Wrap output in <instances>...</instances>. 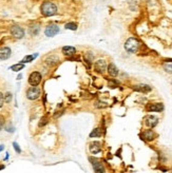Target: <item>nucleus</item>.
<instances>
[{
    "label": "nucleus",
    "instance_id": "423d86ee",
    "mask_svg": "<svg viewBox=\"0 0 172 173\" xmlns=\"http://www.w3.org/2000/svg\"><path fill=\"white\" fill-rule=\"evenodd\" d=\"M90 162H91L92 167H93L94 172H95V173H105V172H106L104 165H102V164L100 163V162L98 161V159H92V157H91V159H90Z\"/></svg>",
    "mask_w": 172,
    "mask_h": 173
},
{
    "label": "nucleus",
    "instance_id": "4be33fe9",
    "mask_svg": "<svg viewBox=\"0 0 172 173\" xmlns=\"http://www.w3.org/2000/svg\"><path fill=\"white\" fill-rule=\"evenodd\" d=\"M102 136V131H100V129H98V128H96V129H94L93 131L90 133V137H100Z\"/></svg>",
    "mask_w": 172,
    "mask_h": 173
},
{
    "label": "nucleus",
    "instance_id": "a878e982",
    "mask_svg": "<svg viewBox=\"0 0 172 173\" xmlns=\"http://www.w3.org/2000/svg\"><path fill=\"white\" fill-rule=\"evenodd\" d=\"M11 100H12V93L8 92V93L4 95V101H5V102H10Z\"/></svg>",
    "mask_w": 172,
    "mask_h": 173
},
{
    "label": "nucleus",
    "instance_id": "1a4fd4ad",
    "mask_svg": "<svg viewBox=\"0 0 172 173\" xmlns=\"http://www.w3.org/2000/svg\"><path fill=\"white\" fill-rule=\"evenodd\" d=\"M147 110L149 112H162L164 110V104L162 102H154L147 106Z\"/></svg>",
    "mask_w": 172,
    "mask_h": 173
},
{
    "label": "nucleus",
    "instance_id": "2eb2a0df",
    "mask_svg": "<svg viewBox=\"0 0 172 173\" xmlns=\"http://www.w3.org/2000/svg\"><path fill=\"white\" fill-rule=\"evenodd\" d=\"M155 136H156L155 133H154L151 129L146 130V131L143 133V137L145 138L146 140H148V142H151V140H153L154 138H155Z\"/></svg>",
    "mask_w": 172,
    "mask_h": 173
},
{
    "label": "nucleus",
    "instance_id": "9b49d317",
    "mask_svg": "<svg viewBox=\"0 0 172 173\" xmlns=\"http://www.w3.org/2000/svg\"><path fill=\"white\" fill-rule=\"evenodd\" d=\"M89 150L92 154H97V153H99L100 150H102V145L98 142H92L91 144L89 145Z\"/></svg>",
    "mask_w": 172,
    "mask_h": 173
},
{
    "label": "nucleus",
    "instance_id": "412c9836",
    "mask_svg": "<svg viewBox=\"0 0 172 173\" xmlns=\"http://www.w3.org/2000/svg\"><path fill=\"white\" fill-rule=\"evenodd\" d=\"M24 68V63H16V65H14V66H12V67L10 68L12 71H14V72H19V71H21V70Z\"/></svg>",
    "mask_w": 172,
    "mask_h": 173
},
{
    "label": "nucleus",
    "instance_id": "6e6552de",
    "mask_svg": "<svg viewBox=\"0 0 172 173\" xmlns=\"http://www.w3.org/2000/svg\"><path fill=\"white\" fill-rule=\"evenodd\" d=\"M145 123L147 127L154 128L158 123V118L154 115H147L145 117Z\"/></svg>",
    "mask_w": 172,
    "mask_h": 173
},
{
    "label": "nucleus",
    "instance_id": "b1692460",
    "mask_svg": "<svg viewBox=\"0 0 172 173\" xmlns=\"http://www.w3.org/2000/svg\"><path fill=\"white\" fill-rule=\"evenodd\" d=\"M85 59H86V61H87V62L91 63L92 61H93V59H94V56L90 52H88V53H86V54H85Z\"/></svg>",
    "mask_w": 172,
    "mask_h": 173
},
{
    "label": "nucleus",
    "instance_id": "7ed1b4c3",
    "mask_svg": "<svg viewBox=\"0 0 172 173\" xmlns=\"http://www.w3.org/2000/svg\"><path fill=\"white\" fill-rule=\"evenodd\" d=\"M42 80V75L37 71H34L30 74L29 76V84L31 85L32 87H37L38 85L41 82Z\"/></svg>",
    "mask_w": 172,
    "mask_h": 173
},
{
    "label": "nucleus",
    "instance_id": "4468645a",
    "mask_svg": "<svg viewBox=\"0 0 172 173\" xmlns=\"http://www.w3.org/2000/svg\"><path fill=\"white\" fill-rule=\"evenodd\" d=\"M134 90L135 91H138V92H141V93H149L151 91V87L148 86V85H137V86H134Z\"/></svg>",
    "mask_w": 172,
    "mask_h": 173
},
{
    "label": "nucleus",
    "instance_id": "f257e3e1",
    "mask_svg": "<svg viewBox=\"0 0 172 173\" xmlns=\"http://www.w3.org/2000/svg\"><path fill=\"white\" fill-rule=\"evenodd\" d=\"M40 12L44 16L46 17H51L54 16L57 13V6L55 3L51 1H44L40 6Z\"/></svg>",
    "mask_w": 172,
    "mask_h": 173
},
{
    "label": "nucleus",
    "instance_id": "bb28decb",
    "mask_svg": "<svg viewBox=\"0 0 172 173\" xmlns=\"http://www.w3.org/2000/svg\"><path fill=\"white\" fill-rule=\"evenodd\" d=\"M95 107L96 108H105V107H107V104L106 102H102V101H96Z\"/></svg>",
    "mask_w": 172,
    "mask_h": 173
},
{
    "label": "nucleus",
    "instance_id": "aec40b11",
    "mask_svg": "<svg viewBox=\"0 0 172 173\" xmlns=\"http://www.w3.org/2000/svg\"><path fill=\"white\" fill-rule=\"evenodd\" d=\"M37 56H38V54H34V55H27V56H25L24 58H23L22 60H21V63L31 62V61H33L34 59H35Z\"/></svg>",
    "mask_w": 172,
    "mask_h": 173
},
{
    "label": "nucleus",
    "instance_id": "c756f323",
    "mask_svg": "<svg viewBox=\"0 0 172 173\" xmlns=\"http://www.w3.org/2000/svg\"><path fill=\"white\" fill-rule=\"evenodd\" d=\"M2 126H3V120H2V119L0 118V130L2 129Z\"/></svg>",
    "mask_w": 172,
    "mask_h": 173
},
{
    "label": "nucleus",
    "instance_id": "ddd939ff",
    "mask_svg": "<svg viewBox=\"0 0 172 173\" xmlns=\"http://www.w3.org/2000/svg\"><path fill=\"white\" fill-rule=\"evenodd\" d=\"M61 51L64 56H72V55H74L75 53H76V49H75L74 46H63Z\"/></svg>",
    "mask_w": 172,
    "mask_h": 173
},
{
    "label": "nucleus",
    "instance_id": "2f4dec72",
    "mask_svg": "<svg viewBox=\"0 0 172 173\" xmlns=\"http://www.w3.org/2000/svg\"><path fill=\"white\" fill-rule=\"evenodd\" d=\"M3 148H4V147H3V145H1V146H0V151H2V150H3Z\"/></svg>",
    "mask_w": 172,
    "mask_h": 173
},
{
    "label": "nucleus",
    "instance_id": "6ab92c4d",
    "mask_svg": "<svg viewBox=\"0 0 172 173\" xmlns=\"http://www.w3.org/2000/svg\"><path fill=\"white\" fill-rule=\"evenodd\" d=\"M163 68H164V70L167 72V73H170L172 74V61H165L164 63H163Z\"/></svg>",
    "mask_w": 172,
    "mask_h": 173
},
{
    "label": "nucleus",
    "instance_id": "39448f33",
    "mask_svg": "<svg viewBox=\"0 0 172 173\" xmlns=\"http://www.w3.org/2000/svg\"><path fill=\"white\" fill-rule=\"evenodd\" d=\"M11 34L16 39H21V38L24 37V30L21 27H19V25L15 24L11 27Z\"/></svg>",
    "mask_w": 172,
    "mask_h": 173
},
{
    "label": "nucleus",
    "instance_id": "0eeeda50",
    "mask_svg": "<svg viewBox=\"0 0 172 173\" xmlns=\"http://www.w3.org/2000/svg\"><path fill=\"white\" fill-rule=\"evenodd\" d=\"M58 32H59V27H58L57 24H54V23L49 24L48 27H46V30H44V34H46V36H48V37H53V36L56 35Z\"/></svg>",
    "mask_w": 172,
    "mask_h": 173
},
{
    "label": "nucleus",
    "instance_id": "c85d7f7f",
    "mask_svg": "<svg viewBox=\"0 0 172 173\" xmlns=\"http://www.w3.org/2000/svg\"><path fill=\"white\" fill-rule=\"evenodd\" d=\"M3 102H4V95L0 92V108L3 106Z\"/></svg>",
    "mask_w": 172,
    "mask_h": 173
},
{
    "label": "nucleus",
    "instance_id": "7c9ffc66",
    "mask_svg": "<svg viewBox=\"0 0 172 173\" xmlns=\"http://www.w3.org/2000/svg\"><path fill=\"white\" fill-rule=\"evenodd\" d=\"M21 77H22V75H21V74H19L18 77H17V79H21Z\"/></svg>",
    "mask_w": 172,
    "mask_h": 173
},
{
    "label": "nucleus",
    "instance_id": "f8f14e48",
    "mask_svg": "<svg viewBox=\"0 0 172 173\" xmlns=\"http://www.w3.org/2000/svg\"><path fill=\"white\" fill-rule=\"evenodd\" d=\"M11 54H12V51H11L10 48H8V46L1 48L0 49V60L8 59L11 57Z\"/></svg>",
    "mask_w": 172,
    "mask_h": 173
},
{
    "label": "nucleus",
    "instance_id": "20e7f679",
    "mask_svg": "<svg viewBox=\"0 0 172 173\" xmlns=\"http://www.w3.org/2000/svg\"><path fill=\"white\" fill-rule=\"evenodd\" d=\"M40 94H41V91L38 87H31L28 89L27 91V97L28 99L30 100H35L37 98H39Z\"/></svg>",
    "mask_w": 172,
    "mask_h": 173
},
{
    "label": "nucleus",
    "instance_id": "f03ea898",
    "mask_svg": "<svg viewBox=\"0 0 172 173\" xmlns=\"http://www.w3.org/2000/svg\"><path fill=\"white\" fill-rule=\"evenodd\" d=\"M139 46H141V43H139L138 40L134 37H131L125 42V50L129 53H136L139 49Z\"/></svg>",
    "mask_w": 172,
    "mask_h": 173
},
{
    "label": "nucleus",
    "instance_id": "a211bd4d",
    "mask_svg": "<svg viewBox=\"0 0 172 173\" xmlns=\"http://www.w3.org/2000/svg\"><path fill=\"white\" fill-rule=\"evenodd\" d=\"M40 31V25L39 24H33L29 27V32L32 36H36Z\"/></svg>",
    "mask_w": 172,
    "mask_h": 173
},
{
    "label": "nucleus",
    "instance_id": "393cba45",
    "mask_svg": "<svg viewBox=\"0 0 172 173\" xmlns=\"http://www.w3.org/2000/svg\"><path fill=\"white\" fill-rule=\"evenodd\" d=\"M48 120H49V118L47 116H44L41 118V120L39 121V127H44V125H47L48 123Z\"/></svg>",
    "mask_w": 172,
    "mask_h": 173
},
{
    "label": "nucleus",
    "instance_id": "9d476101",
    "mask_svg": "<svg viewBox=\"0 0 172 173\" xmlns=\"http://www.w3.org/2000/svg\"><path fill=\"white\" fill-rule=\"evenodd\" d=\"M94 67H95L96 72L102 74V73H105V71L107 70V62L104 60V59H99V60H97L95 62Z\"/></svg>",
    "mask_w": 172,
    "mask_h": 173
},
{
    "label": "nucleus",
    "instance_id": "dca6fc26",
    "mask_svg": "<svg viewBox=\"0 0 172 173\" xmlns=\"http://www.w3.org/2000/svg\"><path fill=\"white\" fill-rule=\"evenodd\" d=\"M58 61H59V58H58V56H56V55H50V56H48L46 58V63L49 66L56 65Z\"/></svg>",
    "mask_w": 172,
    "mask_h": 173
},
{
    "label": "nucleus",
    "instance_id": "473e14b6",
    "mask_svg": "<svg viewBox=\"0 0 172 173\" xmlns=\"http://www.w3.org/2000/svg\"><path fill=\"white\" fill-rule=\"evenodd\" d=\"M2 169H4V166H3V165L0 166V170H2Z\"/></svg>",
    "mask_w": 172,
    "mask_h": 173
},
{
    "label": "nucleus",
    "instance_id": "f3484780",
    "mask_svg": "<svg viewBox=\"0 0 172 173\" xmlns=\"http://www.w3.org/2000/svg\"><path fill=\"white\" fill-rule=\"evenodd\" d=\"M108 73L110 74V76H112V77H116V76L118 75V69L114 63H110V65L108 66Z\"/></svg>",
    "mask_w": 172,
    "mask_h": 173
},
{
    "label": "nucleus",
    "instance_id": "5701e85b",
    "mask_svg": "<svg viewBox=\"0 0 172 173\" xmlns=\"http://www.w3.org/2000/svg\"><path fill=\"white\" fill-rule=\"evenodd\" d=\"M64 29L67 30H71V31H76L77 30V24L76 23H73V22H69L64 25Z\"/></svg>",
    "mask_w": 172,
    "mask_h": 173
},
{
    "label": "nucleus",
    "instance_id": "cd10ccee",
    "mask_svg": "<svg viewBox=\"0 0 172 173\" xmlns=\"http://www.w3.org/2000/svg\"><path fill=\"white\" fill-rule=\"evenodd\" d=\"M13 147H14L15 151H16L17 153H20L21 152V149L19 148V146H18V144H17V143H13Z\"/></svg>",
    "mask_w": 172,
    "mask_h": 173
}]
</instances>
